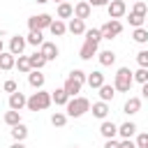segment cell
Here are the masks:
<instances>
[{"mask_svg":"<svg viewBox=\"0 0 148 148\" xmlns=\"http://www.w3.org/2000/svg\"><path fill=\"white\" fill-rule=\"evenodd\" d=\"M86 79H88V74H86L83 69H72L69 76H67V81H65V86H62V90H65L69 97H79Z\"/></svg>","mask_w":148,"mask_h":148,"instance_id":"1","label":"cell"},{"mask_svg":"<svg viewBox=\"0 0 148 148\" xmlns=\"http://www.w3.org/2000/svg\"><path fill=\"white\" fill-rule=\"evenodd\" d=\"M53 102H51V92L49 90H37V92H32L30 97H28V102H25V106H28V111H44V109H49Z\"/></svg>","mask_w":148,"mask_h":148,"instance_id":"2","label":"cell"},{"mask_svg":"<svg viewBox=\"0 0 148 148\" xmlns=\"http://www.w3.org/2000/svg\"><path fill=\"white\" fill-rule=\"evenodd\" d=\"M86 111H90V102L86 97H69V102L65 104L67 118H81Z\"/></svg>","mask_w":148,"mask_h":148,"instance_id":"3","label":"cell"},{"mask_svg":"<svg viewBox=\"0 0 148 148\" xmlns=\"http://www.w3.org/2000/svg\"><path fill=\"white\" fill-rule=\"evenodd\" d=\"M132 83H134L132 69H130V67H120V69L116 72V76H113V88H116V92H130V90H132Z\"/></svg>","mask_w":148,"mask_h":148,"instance_id":"4","label":"cell"},{"mask_svg":"<svg viewBox=\"0 0 148 148\" xmlns=\"http://www.w3.org/2000/svg\"><path fill=\"white\" fill-rule=\"evenodd\" d=\"M53 23V16L51 14H37V16H30L28 18V28L30 30H49V25Z\"/></svg>","mask_w":148,"mask_h":148,"instance_id":"5","label":"cell"},{"mask_svg":"<svg viewBox=\"0 0 148 148\" xmlns=\"http://www.w3.org/2000/svg\"><path fill=\"white\" fill-rule=\"evenodd\" d=\"M99 32H102V39H113V37H118V35L123 32V23H120V21L109 18V21L99 28Z\"/></svg>","mask_w":148,"mask_h":148,"instance_id":"6","label":"cell"},{"mask_svg":"<svg viewBox=\"0 0 148 148\" xmlns=\"http://www.w3.org/2000/svg\"><path fill=\"white\" fill-rule=\"evenodd\" d=\"M106 12H109V18L118 21V18H123L127 14V5H125V0H111L106 5Z\"/></svg>","mask_w":148,"mask_h":148,"instance_id":"7","label":"cell"},{"mask_svg":"<svg viewBox=\"0 0 148 148\" xmlns=\"http://www.w3.org/2000/svg\"><path fill=\"white\" fill-rule=\"evenodd\" d=\"M97 46H99V42L86 39V42H83V46H81V51H79V58H81V60H90L92 56H97V51H99Z\"/></svg>","mask_w":148,"mask_h":148,"instance_id":"8","label":"cell"},{"mask_svg":"<svg viewBox=\"0 0 148 148\" xmlns=\"http://www.w3.org/2000/svg\"><path fill=\"white\" fill-rule=\"evenodd\" d=\"M90 12H92V7L88 5V0H79V2L74 5V18L86 21V18H90Z\"/></svg>","mask_w":148,"mask_h":148,"instance_id":"9","label":"cell"},{"mask_svg":"<svg viewBox=\"0 0 148 148\" xmlns=\"http://www.w3.org/2000/svg\"><path fill=\"white\" fill-rule=\"evenodd\" d=\"M25 37H21V35H14L12 39H9V53L12 56H23V49H25Z\"/></svg>","mask_w":148,"mask_h":148,"instance_id":"10","label":"cell"},{"mask_svg":"<svg viewBox=\"0 0 148 148\" xmlns=\"http://www.w3.org/2000/svg\"><path fill=\"white\" fill-rule=\"evenodd\" d=\"M25 102H28V97H25L21 90H16V92H12V95H9V102H7V104H9V109H12V111H21V109L25 106Z\"/></svg>","mask_w":148,"mask_h":148,"instance_id":"11","label":"cell"},{"mask_svg":"<svg viewBox=\"0 0 148 148\" xmlns=\"http://www.w3.org/2000/svg\"><path fill=\"white\" fill-rule=\"evenodd\" d=\"M39 53H42V56L46 58V62H49V60H56V58H58L60 49H58V46H56L53 42H44V44L39 46Z\"/></svg>","mask_w":148,"mask_h":148,"instance_id":"12","label":"cell"},{"mask_svg":"<svg viewBox=\"0 0 148 148\" xmlns=\"http://www.w3.org/2000/svg\"><path fill=\"white\" fill-rule=\"evenodd\" d=\"M99 134H102L104 139H116V134H118V125H116L113 120H102V125H99Z\"/></svg>","mask_w":148,"mask_h":148,"instance_id":"13","label":"cell"},{"mask_svg":"<svg viewBox=\"0 0 148 148\" xmlns=\"http://www.w3.org/2000/svg\"><path fill=\"white\" fill-rule=\"evenodd\" d=\"M44 74L39 72V69H32L30 74H28V83H30V88H35V90H42L44 88Z\"/></svg>","mask_w":148,"mask_h":148,"instance_id":"14","label":"cell"},{"mask_svg":"<svg viewBox=\"0 0 148 148\" xmlns=\"http://www.w3.org/2000/svg\"><path fill=\"white\" fill-rule=\"evenodd\" d=\"M90 111H92V116L95 118H99V120H106V116H109V102H95L92 106H90Z\"/></svg>","mask_w":148,"mask_h":148,"instance_id":"15","label":"cell"},{"mask_svg":"<svg viewBox=\"0 0 148 148\" xmlns=\"http://www.w3.org/2000/svg\"><path fill=\"white\" fill-rule=\"evenodd\" d=\"M86 83H88L90 88H95V90H99V88L104 86V74H102L99 69H95V72H90V74H88V79H86Z\"/></svg>","mask_w":148,"mask_h":148,"instance_id":"16","label":"cell"},{"mask_svg":"<svg viewBox=\"0 0 148 148\" xmlns=\"http://www.w3.org/2000/svg\"><path fill=\"white\" fill-rule=\"evenodd\" d=\"M123 111H125L127 116H134V113H139V111H141V97H127V102H125Z\"/></svg>","mask_w":148,"mask_h":148,"instance_id":"17","label":"cell"},{"mask_svg":"<svg viewBox=\"0 0 148 148\" xmlns=\"http://www.w3.org/2000/svg\"><path fill=\"white\" fill-rule=\"evenodd\" d=\"M134 134H136V125H134L132 120H127V123L118 125V136H120V139H132Z\"/></svg>","mask_w":148,"mask_h":148,"instance_id":"18","label":"cell"},{"mask_svg":"<svg viewBox=\"0 0 148 148\" xmlns=\"http://www.w3.org/2000/svg\"><path fill=\"white\" fill-rule=\"evenodd\" d=\"M97 60H99L102 67H111V65L116 62V53H113L111 49H106V51H97Z\"/></svg>","mask_w":148,"mask_h":148,"instance_id":"19","label":"cell"},{"mask_svg":"<svg viewBox=\"0 0 148 148\" xmlns=\"http://www.w3.org/2000/svg\"><path fill=\"white\" fill-rule=\"evenodd\" d=\"M14 65H16V56H12L9 51H2L0 53V69L9 72V69H14Z\"/></svg>","mask_w":148,"mask_h":148,"instance_id":"20","label":"cell"},{"mask_svg":"<svg viewBox=\"0 0 148 148\" xmlns=\"http://www.w3.org/2000/svg\"><path fill=\"white\" fill-rule=\"evenodd\" d=\"M51 102H53L56 106H65V104L69 102V95H67L62 88H56V90L51 92Z\"/></svg>","mask_w":148,"mask_h":148,"instance_id":"21","label":"cell"},{"mask_svg":"<svg viewBox=\"0 0 148 148\" xmlns=\"http://www.w3.org/2000/svg\"><path fill=\"white\" fill-rule=\"evenodd\" d=\"M67 30H69L72 35H83V32H86V21H81V18H72V21L67 23Z\"/></svg>","mask_w":148,"mask_h":148,"instance_id":"22","label":"cell"},{"mask_svg":"<svg viewBox=\"0 0 148 148\" xmlns=\"http://www.w3.org/2000/svg\"><path fill=\"white\" fill-rule=\"evenodd\" d=\"M49 32L53 35V37H62L65 32H67V25H65V21H60V18H56L51 25H49Z\"/></svg>","mask_w":148,"mask_h":148,"instance_id":"23","label":"cell"},{"mask_svg":"<svg viewBox=\"0 0 148 148\" xmlns=\"http://www.w3.org/2000/svg\"><path fill=\"white\" fill-rule=\"evenodd\" d=\"M25 42H28L30 46H42V44H44V32H42V30H30L28 37H25Z\"/></svg>","mask_w":148,"mask_h":148,"instance_id":"24","label":"cell"},{"mask_svg":"<svg viewBox=\"0 0 148 148\" xmlns=\"http://www.w3.org/2000/svg\"><path fill=\"white\" fill-rule=\"evenodd\" d=\"M56 14H58V18H60V21H62V18H72V16H74V7H72L69 2H60Z\"/></svg>","mask_w":148,"mask_h":148,"instance_id":"25","label":"cell"},{"mask_svg":"<svg viewBox=\"0 0 148 148\" xmlns=\"http://www.w3.org/2000/svg\"><path fill=\"white\" fill-rule=\"evenodd\" d=\"M113 97H116V88H113V83H111V86L104 83V86L99 88V99H102V102H111Z\"/></svg>","mask_w":148,"mask_h":148,"instance_id":"26","label":"cell"},{"mask_svg":"<svg viewBox=\"0 0 148 148\" xmlns=\"http://www.w3.org/2000/svg\"><path fill=\"white\" fill-rule=\"evenodd\" d=\"M25 136H28V127L23 123H18V125L12 127V139L14 141H25Z\"/></svg>","mask_w":148,"mask_h":148,"instance_id":"27","label":"cell"},{"mask_svg":"<svg viewBox=\"0 0 148 148\" xmlns=\"http://www.w3.org/2000/svg\"><path fill=\"white\" fill-rule=\"evenodd\" d=\"M28 60H30V67H32V69H42V67L46 65V58H44L39 51H35L32 56H28Z\"/></svg>","mask_w":148,"mask_h":148,"instance_id":"28","label":"cell"},{"mask_svg":"<svg viewBox=\"0 0 148 148\" xmlns=\"http://www.w3.org/2000/svg\"><path fill=\"white\" fill-rule=\"evenodd\" d=\"M21 74H30L32 72V67H30V60H28V56H18L16 58V65H14Z\"/></svg>","mask_w":148,"mask_h":148,"instance_id":"29","label":"cell"},{"mask_svg":"<svg viewBox=\"0 0 148 148\" xmlns=\"http://www.w3.org/2000/svg\"><path fill=\"white\" fill-rule=\"evenodd\" d=\"M5 123H7L9 127L18 125V123H21V111H12V109H9V111L5 113Z\"/></svg>","mask_w":148,"mask_h":148,"instance_id":"30","label":"cell"},{"mask_svg":"<svg viewBox=\"0 0 148 148\" xmlns=\"http://www.w3.org/2000/svg\"><path fill=\"white\" fill-rule=\"evenodd\" d=\"M132 39H134L136 44H146V42H148V30H146V28H134Z\"/></svg>","mask_w":148,"mask_h":148,"instance_id":"31","label":"cell"},{"mask_svg":"<svg viewBox=\"0 0 148 148\" xmlns=\"http://www.w3.org/2000/svg\"><path fill=\"white\" fill-rule=\"evenodd\" d=\"M65 123H67V113L56 111V113L51 116V125H53V127H65Z\"/></svg>","mask_w":148,"mask_h":148,"instance_id":"32","label":"cell"},{"mask_svg":"<svg viewBox=\"0 0 148 148\" xmlns=\"http://www.w3.org/2000/svg\"><path fill=\"white\" fill-rule=\"evenodd\" d=\"M132 79L136 81V83H148V69H143V67H139L136 72H132Z\"/></svg>","mask_w":148,"mask_h":148,"instance_id":"33","label":"cell"},{"mask_svg":"<svg viewBox=\"0 0 148 148\" xmlns=\"http://www.w3.org/2000/svg\"><path fill=\"white\" fill-rule=\"evenodd\" d=\"M127 21H130V25H132V28H143L146 16H139V14H132V12H130V18H127Z\"/></svg>","mask_w":148,"mask_h":148,"instance_id":"34","label":"cell"},{"mask_svg":"<svg viewBox=\"0 0 148 148\" xmlns=\"http://www.w3.org/2000/svg\"><path fill=\"white\" fill-rule=\"evenodd\" d=\"M83 35H86V39H92V42H102V32H99V28H90V30H86Z\"/></svg>","mask_w":148,"mask_h":148,"instance_id":"35","label":"cell"},{"mask_svg":"<svg viewBox=\"0 0 148 148\" xmlns=\"http://www.w3.org/2000/svg\"><path fill=\"white\" fill-rule=\"evenodd\" d=\"M132 14H139V16H146L148 14V7H146V2H134V7H132Z\"/></svg>","mask_w":148,"mask_h":148,"instance_id":"36","label":"cell"},{"mask_svg":"<svg viewBox=\"0 0 148 148\" xmlns=\"http://www.w3.org/2000/svg\"><path fill=\"white\" fill-rule=\"evenodd\" d=\"M136 148H148V132H141V134H136Z\"/></svg>","mask_w":148,"mask_h":148,"instance_id":"37","label":"cell"},{"mask_svg":"<svg viewBox=\"0 0 148 148\" xmlns=\"http://www.w3.org/2000/svg\"><path fill=\"white\" fill-rule=\"evenodd\" d=\"M136 62H139V67L148 69V51H139L136 53Z\"/></svg>","mask_w":148,"mask_h":148,"instance_id":"38","label":"cell"},{"mask_svg":"<svg viewBox=\"0 0 148 148\" xmlns=\"http://www.w3.org/2000/svg\"><path fill=\"white\" fill-rule=\"evenodd\" d=\"M2 88H5V92H9V95H12V92H16V90H18V86H16V81H14V79H7V81H5V86H2Z\"/></svg>","mask_w":148,"mask_h":148,"instance_id":"39","label":"cell"},{"mask_svg":"<svg viewBox=\"0 0 148 148\" xmlns=\"http://www.w3.org/2000/svg\"><path fill=\"white\" fill-rule=\"evenodd\" d=\"M109 2H111V0H88L90 7H106Z\"/></svg>","mask_w":148,"mask_h":148,"instance_id":"40","label":"cell"},{"mask_svg":"<svg viewBox=\"0 0 148 148\" xmlns=\"http://www.w3.org/2000/svg\"><path fill=\"white\" fill-rule=\"evenodd\" d=\"M120 148H136V143H134L132 139H123V141H120Z\"/></svg>","mask_w":148,"mask_h":148,"instance_id":"41","label":"cell"},{"mask_svg":"<svg viewBox=\"0 0 148 148\" xmlns=\"http://www.w3.org/2000/svg\"><path fill=\"white\" fill-rule=\"evenodd\" d=\"M104 148H120V141H116V139H106Z\"/></svg>","mask_w":148,"mask_h":148,"instance_id":"42","label":"cell"},{"mask_svg":"<svg viewBox=\"0 0 148 148\" xmlns=\"http://www.w3.org/2000/svg\"><path fill=\"white\" fill-rule=\"evenodd\" d=\"M141 97H143V99H148V83H143V86H141Z\"/></svg>","mask_w":148,"mask_h":148,"instance_id":"43","label":"cell"},{"mask_svg":"<svg viewBox=\"0 0 148 148\" xmlns=\"http://www.w3.org/2000/svg\"><path fill=\"white\" fill-rule=\"evenodd\" d=\"M9 148H25V146H23V141H14Z\"/></svg>","mask_w":148,"mask_h":148,"instance_id":"44","label":"cell"},{"mask_svg":"<svg viewBox=\"0 0 148 148\" xmlns=\"http://www.w3.org/2000/svg\"><path fill=\"white\" fill-rule=\"evenodd\" d=\"M35 2H39V5H46V2H49V0H35Z\"/></svg>","mask_w":148,"mask_h":148,"instance_id":"45","label":"cell"},{"mask_svg":"<svg viewBox=\"0 0 148 148\" xmlns=\"http://www.w3.org/2000/svg\"><path fill=\"white\" fill-rule=\"evenodd\" d=\"M2 51H5V44H2V39H0V53H2Z\"/></svg>","mask_w":148,"mask_h":148,"instance_id":"46","label":"cell"},{"mask_svg":"<svg viewBox=\"0 0 148 148\" xmlns=\"http://www.w3.org/2000/svg\"><path fill=\"white\" fill-rule=\"evenodd\" d=\"M53 2H58V5H60V2H65V0H53Z\"/></svg>","mask_w":148,"mask_h":148,"instance_id":"47","label":"cell"},{"mask_svg":"<svg viewBox=\"0 0 148 148\" xmlns=\"http://www.w3.org/2000/svg\"><path fill=\"white\" fill-rule=\"evenodd\" d=\"M146 23H148V14H146Z\"/></svg>","mask_w":148,"mask_h":148,"instance_id":"48","label":"cell"},{"mask_svg":"<svg viewBox=\"0 0 148 148\" xmlns=\"http://www.w3.org/2000/svg\"><path fill=\"white\" fill-rule=\"evenodd\" d=\"M72 148H79V146H72Z\"/></svg>","mask_w":148,"mask_h":148,"instance_id":"49","label":"cell"}]
</instances>
